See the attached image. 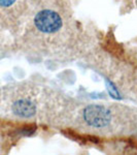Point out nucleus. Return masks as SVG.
<instances>
[{"mask_svg":"<svg viewBox=\"0 0 137 155\" xmlns=\"http://www.w3.org/2000/svg\"><path fill=\"white\" fill-rule=\"evenodd\" d=\"M34 24L36 28L41 32L52 33L61 28L62 19L58 12L51 9H42L36 14L34 18Z\"/></svg>","mask_w":137,"mask_h":155,"instance_id":"nucleus-1","label":"nucleus"},{"mask_svg":"<svg viewBox=\"0 0 137 155\" xmlns=\"http://www.w3.org/2000/svg\"><path fill=\"white\" fill-rule=\"evenodd\" d=\"M84 119L93 127H104L110 122V112L99 104H91L84 110Z\"/></svg>","mask_w":137,"mask_h":155,"instance_id":"nucleus-2","label":"nucleus"},{"mask_svg":"<svg viewBox=\"0 0 137 155\" xmlns=\"http://www.w3.org/2000/svg\"><path fill=\"white\" fill-rule=\"evenodd\" d=\"M12 112L17 116L29 118L35 114V104L29 99H19L12 104Z\"/></svg>","mask_w":137,"mask_h":155,"instance_id":"nucleus-3","label":"nucleus"},{"mask_svg":"<svg viewBox=\"0 0 137 155\" xmlns=\"http://www.w3.org/2000/svg\"><path fill=\"white\" fill-rule=\"evenodd\" d=\"M14 4V1H0V5L2 6H8Z\"/></svg>","mask_w":137,"mask_h":155,"instance_id":"nucleus-4","label":"nucleus"}]
</instances>
